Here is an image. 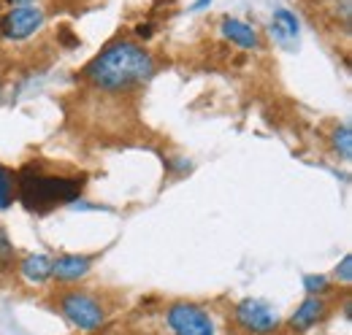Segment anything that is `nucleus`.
Masks as SVG:
<instances>
[{"label":"nucleus","instance_id":"obj_1","mask_svg":"<svg viewBox=\"0 0 352 335\" xmlns=\"http://www.w3.org/2000/svg\"><path fill=\"white\" fill-rule=\"evenodd\" d=\"M157 65L155 57L138 46L135 41L109 43L98 57H92L85 68V82L103 92H125L133 86H141L155 76Z\"/></svg>","mask_w":352,"mask_h":335},{"label":"nucleus","instance_id":"obj_2","mask_svg":"<svg viewBox=\"0 0 352 335\" xmlns=\"http://www.w3.org/2000/svg\"><path fill=\"white\" fill-rule=\"evenodd\" d=\"M16 192L28 211H52L60 203H71L82 195V178L41 173L36 165H25L16 176Z\"/></svg>","mask_w":352,"mask_h":335},{"label":"nucleus","instance_id":"obj_3","mask_svg":"<svg viewBox=\"0 0 352 335\" xmlns=\"http://www.w3.org/2000/svg\"><path fill=\"white\" fill-rule=\"evenodd\" d=\"M60 314L82 333H95L106 322V308L100 305V300L82 290L65 292L60 297Z\"/></svg>","mask_w":352,"mask_h":335},{"label":"nucleus","instance_id":"obj_4","mask_svg":"<svg viewBox=\"0 0 352 335\" xmlns=\"http://www.w3.org/2000/svg\"><path fill=\"white\" fill-rule=\"evenodd\" d=\"M236 325L250 335H271L279 327V314L271 303L261 297H244L233 311Z\"/></svg>","mask_w":352,"mask_h":335},{"label":"nucleus","instance_id":"obj_5","mask_svg":"<svg viewBox=\"0 0 352 335\" xmlns=\"http://www.w3.org/2000/svg\"><path fill=\"white\" fill-rule=\"evenodd\" d=\"M46 22L44 8L38 5H14L11 11H6L0 16V36L8 41H28L30 36H36Z\"/></svg>","mask_w":352,"mask_h":335},{"label":"nucleus","instance_id":"obj_6","mask_svg":"<svg viewBox=\"0 0 352 335\" xmlns=\"http://www.w3.org/2000/svg\"><path fill=\"white\" fill-rule=\"evenodd\" d=\"M166 325L174 335H217L212 316L195 303H174V305H168Z\"/></svg>","mask_w":352,"mask_h":335},{"label":"nucleus","instance_id":"obj_7","mask_svg":"<svg viewBox=\"0 0 352 335\" xmlns=\"http://www.w3.org/2000/svg\"><path fill=\"white\" fill-rule=\"evenodd\" d=\"M92 268V259L85 254H60L57 259H52V276L63 284H74L82 281Z\"/></svg>","mask_w":352,"mask_h":335},{"label":"nucleus","instance_id":"obj_8","mask_svg":"<svg viewBox=\"0 0 352 335\" xmlns=\"http://www.w3.org/2000/svg\"><path fill=\"white\" fill-rule=\"evenodd\" d=\"M325 311H328L325 300L317 297V294H309L307 300L296 308V314L290 316V327L298 330V333H307V330H311V327L325 316Z\"/></svg>","mask_w":352,"mask_h":335},{"label":"nucleus","instance_id":"obj_9","mask_svg":"<svg viewBox=\"0 0 352 335\" xmlns=\"http://www.w3.org/2000/svg\"><path fill=\"white\" fill-rule=\"evenodd\" d=\"M220 33H222V38H228V41L236 43V46H241V49H258V46H261L258 30H255L252 25L241 22V19H230V16H225L220 25Z\"/></svg>","mask_w":352,"mask_h":335},{"label":"nucleus","instance_id":"obj_10","mask_svg":"<svg viewBox=\"0 0 352 335\" xmlns=\"http://www.w3.org/2000/svg\"><path fill=\"white\" fill-rule=\"evenodd\" d=\"M19 273L28 284H44L52 279V259L46 254H28L19 262Z\"/></svg>","mask_w":352,"mask_h":335},{"label":"nucleus","instance_id":"obj_11","mask_svg":"<svg viewBox=\"0 0 352 335\" xmlns=\"http://www.w3.org/2000/svg\"><path fill=\"white\" fill-rule=\"evenodd\" d=\"M271 30L279 36V38H298V19L293 11L287 8H276L274 11V22H271Z\"/></svg>","mask_w":352,"mask_h":335},{"label":"nucleus","instance_id":"obj_12","mask_svg":"<svg viewBox=\"0 0 352 335\" xmlns=\"http://www.w3.org/2000/svg\"><path fill=\"white\" fill-rule=\"evenodd\" d=\"M331 146H333V152H336L342 160H352V130H350V122L339 125L333 132H331Z\"/></svg>","mask_w":352,"mask_h":335},{"label":"nucleus","instance_id":"obj_13","mask_svg":"<svg viewBox=\"0 0 352 335\" xmlns=\"http://www.w3.org/2000/svg\"><path fill=\"white\" fill-rule=\"evenodd\" d=\"M14 192H16V178L8 168L0 165V211H6L14 203Z\"/></svg>","mask_w":352,"mask_h":335},{"label":"nucleus","instance_id":"obj_14","mask_svg":"<svg viewBox=\"0 0 352 335\" xmlns=\"http://www.w3.org/2000/svg\"><path fill=\"white\" fill-rule=\"evenodd\" d=\"M304 292L322 297V294L328 292V279L320 276V273H317V276H314V273H311V276H304Z\"/></svg>","mask_w":352,"mask_h":335},{"label":"nucleus","instance_id":"obj_15","mask_svg":"<svg viewBox=\"0 0 352 335\" xmlns=\"http://www.w3.org/2000/svg\"><path fill=\"white\" fill-rule=\"evenodd\" d=\"M336 279H339L342 284H350L352 281V257L350 254H344L342 262L336 265Z\"/></svg>","mask_w":352,"mask_h":335},{"label":"nucleus","instance_id":"obj_16","mask_svg":"<svg viewBox=\"0 0 352 335\" xmlns=\"http://www.w3.org/2000/svg\"><path fill=\"white\" fill-rule=\"evenodd\" d=\"M135 36H138V38H149V36H152V25H138V27H135Z\"/></svg>","mask_w":352,"mask_h":335},{"label":"nucleus","instance_id":"obj_17","mask_svg":"<svg viewBox=\"0 0 352 335\" xmlns=\"http://www.w3.org/2000/svg\"><path fill=\"white\" fill-rule=\"evenodd\" d=\"M212 0H195V5H192V11H204L206 5H209Z\"/></svg>","mask_w":352,"mask_h":335},{"label":"nucleus","instance_id":"obj_18","mask_svg":"<svg viewBox=\"0 0 352 335\" xmlns=\"http://www.w3.org/2000/svg\"><path fill=\"white\" fill-rule=\"evenodd\" d=\"M8 3H14V5H30L33 0H8Z\"/></svg>","mask_w":352,"mask_h":335}]
</instances>
